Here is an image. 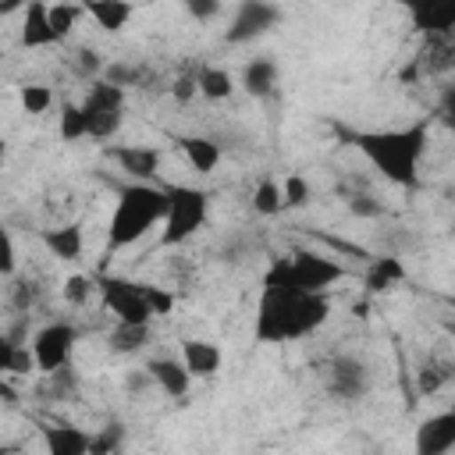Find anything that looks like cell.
Listing matches in <instances>:
<instances>
[{
  "label": "cell",
  "instance_id": "obj_1",
  "mask_svg": "<svg viewBox=\"0 0 455 455\" xmlns=\"http://www.w3.org/2000/svg\"><path fill=\"white\" fill-rule=\"evenodd\" d=\"M327 316H331L327 291H306L295 277L291 256H274L259 284V306L252 323L256 341L281 345V341L306 338L316 327H323Z\"/></svg>",
  "mask_w": 455,
  "mask_h": 455
},
{
  "label": "cell",
  "instance_id": "obj_2",
  "mask_svg": "<svg viewBox=\"0 0 455 455\" xmlns=\"http://www.w3.org/2000/svg\"><path fill=\"white\" fill-rule=\"evenodd\" d=\"M430 142V124L412 121L405 128H384V132H355L352 146L387 178L391 185L412 188L419 181V160Z\"/></svg>",
  "mask_w": 455,
  "mask_h": 455
},
{
  "label": "cell",
  "instance_id": "obj_3",
  "mask_svg": "<svg viewBox=\"0 0 455 455\" xmlns=\"http://www.w3.org/2000/svg\"><path fill=\"white\" fill-rule=\"evenodd\" d=\"M167 217V188H156L149 181L124 185L117 192L110 224H107V252H121L135 245L149 228L164 224Z\"/></svg>",
  "mask_w": 455,
  "mask_h": 455
},
{
  "label": "cell",
  "instance_id": "obj_4",
  "mask_svg": "<svg viewBox=\"0 0 455 455\" xmlns=\"http://www.w3.org/2000/svg\"><path fill=\"white\" fill-rule=\"evenodd\" d=\"M210 196L192 185H167V217L160 231V245H181L206 224Z\"/></svg>",
  "mask_w": 455,
  "mask_h": 455
},
{
  "label": "cell",
  "instance_id": "obj_5",
  "mask_svg": "<svg viewBox=\"0 0 455 455\" xmlns=\"http://www.w3.org/2000/svg\"><path fill=\"white\" fill-rule=\"evenodd\" d=\"M100 295H103V306L121 323H153V316H156L153 306H149V299L142 295V284L139 281H128V277H100Z\"/></svg>",
  "mask_w": 455,
  "mask_h": 455
},
{
  "label": "cell",
  "instance_id": "obj_6",
  "mask_svg": "<svg viewBox=\"0 0 455 455\" xmlns=\"http://www.w3.org/2000/svg\"><path fill=\"white\" fill-rule=\"evenodd\" d=\"M277 21H281V7L274 0H238L224 39L231 46H242V43H252V39L267 36L270 28H277Z\"/></svg>",
  "mask_w": 455,
  "mask_h": 455
},
{
  "label": "cell",
  "instance_id": "obj_7",
  "mask_svg": "<svg viewBox=\"0 0 455 455\" xmlns=\"http://www.w3.org/2000/svg\"><path fill=\"white\" fill-rule=\"evenodd\" d=\"M75 341H78V331H75L68 320H53V323L39 327L36 338H32V352H36L39 373H53V370L68 366Z\"/></svg>",
  "mask_w": 455,
  "mask_h": 455
},
{
  "label": "cell",
  "instance_id": "obj_8",
  "mask_svg": "<svg viewBox=\"0 0 455 455\" xmlns=\"http://www.w3.org/2000/svg\"><path fill=\"white\" fill-rule=\"evenodd\" d=\"M409 14V25L419 36L455 32V0H391Z\"/></svg>",
  "mask_w": 455,
  "mask_h": 455
},
{
  "label": "cell",
  "instance_id": "obj_9",
  "mask_svg": "<svg viewBox=\"0 0 455 455\" xmlns=\"http://www.w3.org/2000/svg\"><path fill=\"white\" fill-rule=\"evenodd\" d=\"M291 267H295V277L306 291H327L334 281L345 277V267L334 263L331 256L323 252H313V249H295L291 252Z\"/></svg>",
  "mask_w": 455,
  "mask_h": 455
},
{
  "label": "cell",
  "instance_id": "obj_10",
  "mask_svg": "<svg viewBox=\"0 0 455 455\" xmlns=\"http://www.w3.org/2000/svg\"><path fill=\"white\" fill-rule=\"evenodd\" d=\"M366 384H370V373H366V366H363L355 355H338V359L331 363V370H327V387H331V395L341 398V402L363 398V395H366Z\"/></svg>",
  "mask_w": 455,
  "mask_h": 455
},
{
  "label": "cell",
  "instance_id": "obj_11",
  "mask_svg": "<svg viewBox=\"0 0 455 455\" xmlns=\"http://www.w3.org/2000/svg\"><path fill=\"white\" fill-rule=\"evenodd\" d=\"M455 448V409L437 412L416 427V451L419 455H444Z\"/></svg>",
  "mask_w": 455,
  "mask_h": 455
},
{
  "label": "cell",
  "instance_id": "obj_12",
  "mask_svg": "<svg viewBox=\"0 0 455 455\" xmlns=\"http://www.w3.org/2000/svg\"><path fill=\"white\" fill-rule=\"evenodd\" d=\"M416 71L419 75H448V71H455V32L423 36V46L416 53Z\"/></svg>",
  "mask_w": 455,
  "mask_h": 455
},
{
  "label": "cell",
  "instance_id": "obj_13",
  "mask_svg": "<svg viewBox=\"0 0 455 455\" xmlns=\"http://www.w3.org/2000/svg\"><path fill=\"white\" fill-rule=\"evenodd\" d=\"M53 25H50V4L46 0H28V7H21V46L28 50H43L53 46Z\"/></svg>",
  "mask_w": 455,
  "mask_h": 455
},
{
  "label": "cell",
  "instance_id": "obj_14",
  "mask_svg": "<svg viewBox=\"0 0 455 455\" xmlns=\"http://www.w3.org/2000/svg\"><path fill=\"white\" fill-rule=\"evenodd\" d=\"M110 153L121 164V171L132 174L135 181H149L160 171V149H153V146H114Z\"/></svg>",
  "mask_w": 455,
  "mask_h": 455
},
{
  "label": "cell",
  "instance_id": "obj_15",
  "mask_svg": "<svg viewBox=\"0 0 455 455\" xmlns=\"http://www.w3.org/2000/svg\"><path fill=\"white\" fill-rule=\"evenodd\" d=\"M181 363L188 366V373L192 377H213L217 370H220V363H224V355H220V348L213 345V341H199V338H185L181 341Z\"/></svg>",
  "mask_w": 455,
  "mask_h": 455
},
{
  "label": "cell",
  "instance_id": "obj_16",
  "mask_svg": "<svg viewBox=\"0 0 455 455\" xmlns=\"http://www.w3.org/2000/svg\"><path fill=\"white\" fill-rule=\"evenodd\" d=\"M146 366H149V373H153L156 387H160V391H167L171 398H181V395L188 391V384H192V373H188V366H185L181 359L160 355V359H149Z\"/></svg>",
  "mask_w": 455,
  "mask_h": 455
},
{
  "label": "cell",
  "instance_id": "obj_17",
  "mask_svg": "<svg viewBox=\"0 0 455 455\" xmlns=\"http://www.w3.org/2000/svg\"><path fill=\"white\" fill-rule=\"evenodd\" d=\"M43 444L50 455H89L92 434L68 427V423H57V427H43Z\"/></svg>",
  "mask_w": 455,
  "mask_h": 455
},
{
  "label": "cell",
  "instance_id": "obj_18",
  "mask_svg": "<svg viewBox=\"0 0 455 455\" xmlns=\"http://www.w3.org/2000/svg\"><path fill=\"white\" fill-rule=\"evenodd\" d=\"M178 149L185 156V164L196 171V174H213L217 164H220V146L213 139H203V135H185L178 139Z\"/></svg>",
  "mask_w": 455,
  "mask_h": 455
},
{
  "label": "cell",
  "instance_id": "obj_19",
  "mask_svg": "<svg viewBox=\"0 0 455 455\" xmlns=\"http://www.w3.org/2000/svg\"><path fill=\"white\" fill-rule=\"evenodd\" d=\"M82 7L103 32H121L135 14L132 0H82Z\"/></svg>",
  "mask_w": 455,
  "mask_h": 455
},
{
  "label": "cell",
  "instance_id": "obj_20",
  "mask_svg": "<svg viewBox=\"0 0 455 455\" xmlns=\"http://www.w3.org/2000/svg\"><path fill=\"white\" fill-rule=\"evenodd\" d=\"M242 85H245V92L256 96V100L274 96V89H277V64H274L270 57H256V60H249L245 71H242Z\"/></svg>",
  "mask_w": 455,
  "mask_h": 455
},
{
  "label": "cell",
  "instance_id": "obj_21",
  "mask_svg": "<svg viewBox=\"0 0 455 455\" xmlns=\"http://www.w3.org/2000/svg\"><path fill=\"white\" fill-rule=\"evenodd\" d=\"M398 281H405V263L398 256H377L366 267V277H363V284H366L370 295H380V291L395 288Z\"/></svg>",
  "mask_w": 455,
  "mask_h": 455
},
{
  "label": "cell",
  "instance_id": "obj_22",
  "mask_svg": "<svg viewBox=\"0 0 455 455\" xmlns=\"http://www.w3.org/2000/svg\"><path fill=\"white\" fill-rule=\"evenodd\" d=\"M43 245H46L57 259L71 263V259L82 256L85 238H82V228H78V224H64V228H50V231H43Z\"/></svg>",
  "mask_w": 455,
  "mask_h": 455
},
{
  "label": "cell",
  "instance_id": "obj_23",
  "mask_svg": "<svg viewBox=\"0 0 455 455\" xmlns=\"http://www.w3.org/2000/svg\"><path fill=\"white\" fill-rule=\"evenodd\" d=\"M85 121H89V139H110L121 132L124 124V107H96V103H85Z\"/></svg>",
  "mask_w": 455,
  "mask_h": 455
},
{
  "label": "cell",
  "instance_id": "obj_24",
  "mask_svg": "<svg viewBox=\"0 0 455 455\" xmlns=\"http://www.w3.org/2000/svg\"><path fill=\"white\" fill-rule=\"evenodd\" d=\"M107 345L117 355H135V352H142L149 345V323H121L117 320L110 338H107Z\"/></svg>",
  "mask_w": 455,
  "mask_h": 455
},
{
  "label": "cell",
  "instance_id": "obj_25",
  "mask_svg": "<svg viewBox=\"0 0 455 455\" xmlns=\"http://www.w3.org/2000/svg\"><path fill=\"white\" fill-rule=\"evenodd\" d=\"M196 78H199V96H206V100H228L235 92V78L228 68L206 64V68H199Z\"/></svg>",
  "mask_w": 455,
  "mask_h": 455
},
{
  "label": "cell",
  "instance_id": "obj_26",
  "mask_svg": "<svg viewBox=\"0 0 455 455\" xmlns=\"http://www.w3.org/2000/svg\"><path fill=\"white\" fill-rule=\"evenodd\" d=\"M57 132L64 142H78L89 135V121H85V107L82 103H71L64 100L60 103V114H57Z\"/></svg>",
  "mask_w": 455,
  "mask_h": 455
},
{
  "label": "cell",
  "instance_id": "obj_27",
  "mask_svg": "<svg viewBox=\"0 0 455 455\" xmlns=\"http://www.w3.org/2000/svg\"><path fill=\"white\" fill-rule=\"evenodd\" d=\"M252 210L259 217H274L284 210V196H281V185L274 178H263L256 188H252Z\"/></svg>",
  "mask_w": 455,
  "mask_h": 455
},
{
  "label": "cell",
  "instance_id": "obj_28",
  "mask_svg": "<svg viewBox=\"0 0 455 455\" xmlns=\"http://www.w3.org/2000/svg\"><path fill=\"white\" fill-rule=\"evenodd\" d=\"M448 380H451V363H444V359H427V363L419 366V373H416V384H419L423 395L441 391Z\"/></svg>",
  "mask_w": 455,
  "mask_h": 455
},
{
  "label": "cell",
  "instance_id": "obj_29",
  "mask_svg": "<svg viewBox=\"0 0 455 455\" xmlns=\"http://www.w3.org/2000/svg\"><path fill=\"white\" fill-rule=\"evenodd\" d=\"M43 377H46V384H43L39 395H46V398H53V402L71 398V391H75V370H71V363L60 366V370H53V373H43Z\"/></svg>",
  "mask_w": 455,
  "mask_h": 455
},
{
  "label": "cell",
  "instance_id": "obj_30",
  "mask_svg": "<svg viewBox=\"0 0 455 455\" xmlns=\"http://www.w3.org/2000/svg\"><path fill=\"white\" fill-rule=\"evenodd\" d=\"M18 100H21V110H25V114H46V110L53 107V92H50V85H39V82L21 85Z\"/></svg>",
  "mask_w": 455,
  "mask_h": 455
},
{
  "label": "cell",
  "instance_id": "obj_31",
  "mask_svg": "<svg viewBox=\"0 0 455 455\" xmlns=\"http://www.w3.org/2000/svg\"><path fill=\"white\" fill-rule=\"evenodd\" d=\"M36 370H39L36 352L21 341V345H14V352H11V359H7V366H4L0 373H7V377H28V373H36Z\"/></svg>",
  "mask_w": 455,
  "mask_h": 455
},
{
  "label": "cell",
  "instance_id": "obj_32",
  "mask_svg": "<svg viewBox=\"0 0 455 455\" xmlns=\"http://www.w3.org/2000/svg\"><path fill=\"white\" fill-rule=\"evenodd\" d=\"M124 444V427L121 423H107L100 434H92V444H89V455H110Z\"/></svg>",
  "mask_w": 455,
  "mask_h": 455
},
{
  "label": "cell",
  "instance_id": "obj_33",
  "mask_svg": "<svg viewBox=\"0 0 455 455\" xmlns=\"http://www.w3.org/2000/svg\"><path fill=\"white\" fill-rule=\"evenodd\" d=\"M75 21H78V11H75L71 4H50V25H53L57 43L75 32Z\"/></svg>",
  "mask_w": 455,
  "mask_h": 455
},
{
  "label": "cell",
  "instance_id": "obj_34",
  "mask_svg": "<svg viewBox=\"0 0 455 455\" xmlns=\"http://www.w3.org/2000/svg\"><path fill=\"white\" fill-rule=\"evenodd\" d=\"M281 196H284V210H299L309 203V181L302 174H288L281 185Z\"/></svg>",
  "mask_w": 455,
  "mask_h": 455
},
{
  "label": "cell",
  "instance_id": "obj_35",
  "mask_svg": "<svg viewBox=\"0 0 455 455\" xmlns=\"http://www.w3.org/2000/svg\"><path fill=\"white\" fill-rule=\"evenodd\" d=\"M96 288H100V284H96L92 277H85V274H71V277L64 281V299H68L71 306H85V302L92 299Z\"/></svg>",
  "mask_w": 455,
  "mask_h": 455
},
{
  "label": "cell",
  "instance_id": "obj_36",
  "mask_svg": "<svg viewBox=\"0 0 455 455\" xmlns=\"http://www.w3.org/2000/svg\"><path fill=\"white\" fill-rule=\"evenodd\" d=\"M142 295L149 299V306H153L156 316H164V313L174 309V291H167V288H160V284H142Z\"/></svg>",
  "mask_w": 455,
  "mask_h": 455
},
{
  "label": "cell",
  "instance_id": "obj_37",
  "mask_svg": "<svg viewBox=\"0 0 455 455\" xmlns=\"http://www.w3.org/2000/svg\"><path fill=\"white\" fill-rule=\"evenodd\" d=\"M181 7L196 18V21H213L224 7V0H181Z\"/></svg>",
  "mask_w": 455,
  "mask_h": 455
},
{
  "label": "cell",
  "instance_id": "obj_38",
  "mask_svg": "<svg viewBox=\"0 0 455 455\" xmlns=\"http://www.w3.org/2000/svg\"><path fill=\"white\" fill-rule=\"evenodd\" d=\"M11 299H14V309L28 313V306H32V302L39 299V284H36V281H18V284H14V295H11Z\"/></svg>",
  "mask_w": 455,
  "mask_h": 455
},
{
  "label": "cell",
  "instance_id": "obj_39",
  "mask_svg": "<svg viewBox=\"0 0 455 455\" xmlns=\"http://www.w3.org/2000/svg\"><path fill=\"white\" fill-rule=\"evenodd\" d=\"M103 78H110V82H117V85H135V82L142 78V68H128V64H110V68L103 71Z\"/></svg>",
  "mask_w": 455,
  "mask_h": 455
},
{
  "label": "cell",
  "instance_id": "obj_40",
  "mask_svg": "<svg viewBox=\"0 0 455 455\" xmlns=\"http://www.w3.org/2000/svg\"><path fill=\"white\" fill-rule=\"evenodd\" d=\"M171 96H174L178 103H188L192 96H199V78H196V75H181V78H174Z\"/></svg>",
  "mask_w": 455,
  "mask_h": 455
},
{
  "label": "cell",
  "instance_id": "obj_41",
  "mask_svg": "<svg viewBox=\"0 0 455 455\" xmlns=\"http://www.w3.org/2000/svg\"><path fill=\"white\" fill-rule=\"evenodd\" d=\"M348 210H352L355 217H380V213H384V206H380L373 196H352V199H348Z\"/></svg>",
  "mask_w": 455,
  "mask_h": 455
},
{
  "label": "cell",
  "instance_id": "obj_42",
  "mask_svg": "<svg viewBox=\"0 0 455 455\" xmlns=\"http://www.w3.org/2000/svg\"><path fill=\"white\" fill-rule=\"evenodd\" d=\"M437 117L455 132V85H448L444 92H441V103H437Z\"/></svg>",
  "mask_w": 455,
  "mask_h": 455
},
{
  "label": "cell",
  "instance_id": "obj_43",
  "mask_svg": "<svg viewBox=\"0 0 455 455\" xmlns=\"http://www.w3.org/2000/svg\"><path fill=\"white\" fill-rule=\"evenodd\" d=\"M149 384H156V380H153V373H149V366H146V370H132V373L124 377V387H128L132 395H139V391H146Z\"/></svg>",
  "mask_w": 455,
  "mask_h": 455
},
{
  "label": "cell",
  "instance_id": "obj_44",
  "mask_svg": "<svg viewBox=\"0 0 455 455\" xmlns=\"http://www.w3.org/2000/svg\"><path fill=\"white\" fill-rule=\"evenodd\" d=\"M75 64H78V71H82V75H89V78H96V71L103 68V64H100V57H96V50H89V46H85V50H78V60H75Z\"/></svg>",
  "mask_w": 455,
  "mask_h": 455
},
{
  "label": "cell",
  "instance_id": "obj_45",
  "mask_svg": "<svg viewBox=\"0 0 455 455\" xmlns=\"http://www.w3.org/2000/svg\"><path fill=\"white\" fill-rule=\"evenodd\" d=\"M0 274L11 281L14 277V238L4 231V256H0Z\"/></svg>",
  "mask_w": 455,
  "mask_h": 455
},
{
  "label": "cell",
  "instance_id": "obj_46",
  "mask_svg": "<svg viewBox=\"0 0 455 455\" xmlns=\"http://www.w3.org/2000/svg\"><path fill=\"white\" fill-rule=\"evenodd\" d=\"M18 7H28V0H0V14H4V18L14 14Z\"/></svg>",
  "mask_w": 455,
  "mask_h": 455
},
{
  "label": "cell",
  "instance_id": "obj_47",
  "mask_svg": "<svg viewBox=\"0 0 455 455\" xmlns=\"http://www.w3.org/2000/svg\"><path fill=\"white\" fill-rule=\"evenodd\" d=\"M0 395H4V402H7V405H14V402H18V398H14V387L7 384V373H4V380H0Z\"/></svg>",
  "mask_w": 455,
  "mask_h": 455
},
{
  "label": "cell",
  "instance_id": "obj_48",
  "mask_svg": "<svg viewBox=\"0 0 455 455\" xmlns=\"http://www.w3.org/2000/svg\"><path fill=\"white\" fill-rule=\"evenodd\" d=\"M448 302H451V309H455V295H451V299H448Z\"/></svg>",
  "mask_w": 455,
  "mask_h": 455
},
{
  "label": "cell",
  "instance_id": "obj_49",
  "mask_svg": "<svg viewBox=\"0 0 455 455\" xmlns=\"http://www.w3.org/2000/svg\"><path fill=\"white\" fill-rule=\"evenodd\" d=\"M451 334H455V323H451Z\"/></svg>",
  "mask_w": 455,
  "mask_h": 455
},
{
  "label": "cell",
  "instance_id": "obj_50",
  "mask_svg": "<svg viewBox=\"0 0 455 455\" xmlns=\"http://www.w3.org/2000/svg\"><path fill=\"white\" fill-rule=\"evenodd\" d=\"M451 409H455V405H451Z\"/></svg>",
  "mask_w": 455,
  "mask_h": 455
}]
</instances>
